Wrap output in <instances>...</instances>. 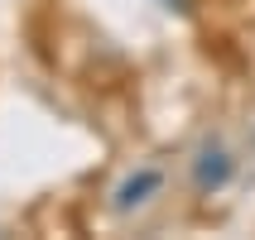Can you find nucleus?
<instances>
[{"label": "nucleus", "mask_w": 255, "mask_h": 240, "mask_svg": "<svg viewBox=\"0 0 255 240\" xmlns=\"http://www.w3.org/2000/svg\"><path fill=\"white\" fill-rule=\"evenodd\" d=\"M159 187H164V173H159V168H135V173H126V178L116 183L111 207L121 216H126V212H140V207H149V202L159 197Z\"/></svg>", "instance_id": "obj_1"}, {"label": "nucleus", "mask_w": 255, "mask_h": 240, "mask_svg": "<svg viewBox=\"0 0 255 240\" xmlns=\"http://www.w3.org/2000/svg\"><path fill=\"white\" fill-rule=\"evenodd\" d=\"M231 173H236V163H231L227 144L207 140L198 149V159H193V187H198V192H222V187L231 183Z\"/></svg>", "instance_id": "obj_2"}, {"label": "nucleus", "mask_w": 255, "mask_h": 240, "mask_svg": "<svg viewBox=\"0 0 255 240\" xmlns=\"http://www.w3.org/2000/svg\"><path fill=\"white\" fill-rule=\"evenodd\" d=\"M164 5H169V10H188V0H164Z\"/></svg>", "instance_id": "obj_3"}]
</instances>
